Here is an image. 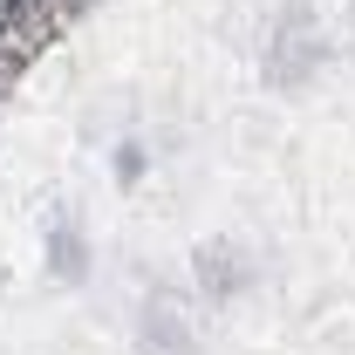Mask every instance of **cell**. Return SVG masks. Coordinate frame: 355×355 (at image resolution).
Segmentation results:
<instances>
[{
  "label": "cell",
  "instance_id": "3957f363",
  "mask_svg": "<svg viewBox=\"0 0 355 355\" xmlns=\"http://www.w3.org/2000/svg\"><path fill=\"white\" fill-rule=\"evenodd\" d=\"M130 355H205V308L178 273H150L130 301Z\"/></svg>",
  "mask_w": 355,
  "mask_h": 355
},
{
  "label": "cell",
  "instance_id": "5b68a950",
  "mask_svg": "<svg viewBox=\"0 0 355 355\" xmlns=\"http://www.w3.org/2000/svg\"><path fill=\"white\" fill-rule=\"evenodd\" d=\"M35 253H42L48 287H62V294H83L89 280H96V232H89V212H83V205H69V198H55V205L42 212Z\"/></svg>",
  "mask_w": 355,
  "mask_h": 355
},
{
  "label": "cell",
  "instance_id": "6da1fadb",
  "mask_svg": "<svg viewBox=\"0 0 355 355\" xmlns=\"http://www.w3.org/2000/svg\"><path fill=\"white\" fill-rule=\"evenodd\" d=\"M335 21L314 7V0H273L260 14V35H253V69L273 96H308L335 76Z\"/></svg>",
  "mask_w": 355,
  "mask_h": 355
},
{
  "label": "cell",
  "instance_id": "8992f818",
  "mask_svg": "<svg viewBox=\"0 0 355 355\" xmlns=\"http://www.w3.org/2000/svg\"><path fill=\"white\" fill-rule=\"evenodd\" d=\"M110 178H116V184H144V178H150V144L137 130H123L110 144Z\"/></svg>",
  "mask_w": 355,
  "mask_h": 355
},
{
  "label": "cell",
  "instance_id": "277c9868",
  "mask_svg": "<svg viewBox=\"0 0 355 355\" xmlns=\"http://www.w3.org/2000/svg\"><path fill=\"white\" fill-rule=\"evenodd\" d=\"M178 280L191 287V301L205 314H225V308H239V301L260 287V253H253L239 232H205V239L184 253Z\"/></svg>",
  "mask_w": 355,
  "mask_h": 355
},
{
  "label": "cell",
  "instance_id": "7a4b0ae2",
  "mask_svg": "<svg viewBox=\"0 0 355 355\" xmlns=\"http://www.w3.org/2000/svg\"><path fill=\"white\" fill-rule=\"evenodd\" d=\"M76 21H83V0H0V96L28 83L76 35Z\"/></svg>",
  "mask_w": 355,
  "mask_h": 355
}]
</instances>
